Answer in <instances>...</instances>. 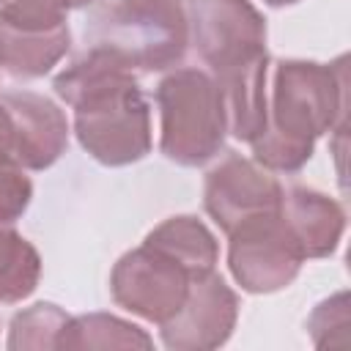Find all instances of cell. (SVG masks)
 Wrapping results in <instances>:
<instances>
[{"label":"cell","instance_id":"obj_1","mask_svg":"<svg viewBox=\"0 0 351 351\" xmlns=\"http://www.w3.org/2000/svg\"><path fill=\"white\" fill-rule=\"evenodd\" d=\"M186 22L195 52L222 93L228 132L250 143L266 115V19L250 0H189Z\"/></svg>","mask_w":351,"mask_h":351},{"label":"cell","instance_id":"obj_2","mask_svg":"<svg viewBox=\"0 0 351 351\" xmlns=\"http://www.w3.org/2000/svg\"><path fill=\"white\" fill-rule=\"evenodd\" d=\"M55 93L74 110L80 145L107 167L140 162L151 151V110L123 63L88 47L52 82Z\"/></svg>","mask_w":351,"mask_h":351},{"label":"cell","instance_id":"obj_3","mask_svg":"<svg viewBox=\"0 0 351 351\" xmlns=\"http://www.w3.org/2000/svg\"><path fill=\"white\" fill-rule=\"evenodd\" d=\"M346 58L335 63L274 60L266 80V115L250 140L266 170L296 173L313 156L315 140L343 123Z\"/></svg>","mask_w":351,"mask_h":351},{"label":"cell","instance_id":"obj_4","mask_svg":"<svg viewBox=\"0 0 351 351\" xmlns=\"http://www.w3.org/2000/svg\"><path fill=\"white\" fill-rule=\"evenodd\" d=\"M85 41L129 71H165L184 58L189 22L176 0H112L90 14Z\"/></svg>","mask_w":351,"mask_h":351},{"label":"cell","instance_id":"obj_5","mask_svg":"<svg viewBox=\"0 0 351 351\" xmlns=\"http://www.w3.org/2000/svg\"><path fill=\"white\" fill-rule=\"evenodd\" d=\"M159 107V148L184 167H197L214 159L228 134L225 101L214 77L203 69H173L156 85Z\"/></svg>","mask_w":351,"mask_h":351},{"label":"cell","instance_id":"obj_6","mask_svg":"<svg viewBox=\"0 0 351 351\" xmlns=\"http://www.w3.org/2000/svg\"><path fill=\"white\" fill-rule=\"evenodd\" d=\"M228 239L230 274L247 293H274L291 285L307 261L280 208L241 222Z\"/></svg>","mask_w":351,"mask_h":351},{"label":"cell","instance_id":"obj_7","mask_svg":"<svg viewBox=\"0 0 351 351\" xmlns=\"http://www.w3.org/2000/svg\"><path fill=\"white\" fill-rule=\"evenodd\" d=\"M192 280L195 274L186 266L143 241L118 258L110 274V291L118 307L162 326L181 310Z\"/></svg>","mask_w":351,"mask_h":351},{"label":"cell","instance_id":"obj_8","mask_svg":"<svg viewBox=\"0 0 351 351\" xmlns=\"http://www.w3.org/2000/svg\"><path fill=\"white\" fill-rule=\"evenodd\" d=\"M282 203L280 181L255 159H244L228 151L208 173L203 184V206L219 230L230 233L241 222L277 211Z\"/></svg>","mask_w":351,"mask_h":351},{"label":"cell","instance_id":"obj_9","mask_svg":"<svg viewBox=\"0 0 351 351\" xmlns=\"http://www.w3.org/2000/svg\"><path fill=\"white\" fill-rule=\"evenodd\" d=\"M239 318V296L217 274H200L192 280L181 310L159 326L162 343L176 351L219 348L233 335Z\"/></svg>","mask_w":351,"mask_h":351},{"label":"cell","instance_id":"obj_10","mask_svg":"<svg viewBox=\"0 0 351 351\" xmlns=\"http://www.w3.org/2000/svg\"><path fill=\"white\" fill-rule=\"evenodd\" d=\"M0 101L14 123V159L25 170H47L69 143L63 110L33 90H0Z\"/></svg>","mask_w":351,"mask_h":351},{"label":"cell","instance_id":"obj_11","mask_svg":"<svg viewBox=\"0 0 351 351\" xmlns=\"http://www.w3.org/2000/svg\"><path fill=\"white\" fill-rule=\"evenodd\" d=\"M280 211L304 258H326L337 250L346 230V211L335 197L310 186H291L282 189Z\"/></svg>","mask_w":351,"mask_h":351},{"label":"cell","instance_id":"obj_12","mask_svg":"<svg viewBox=\"0 0 351 351\" xmlns=\"http://www.w3.org/2000/svg\"><path fill=\"white\" fill-rule=\"evenodd\" d=\"M69 22L52 27L0 22V69L19 80L44 77L69 52Z\"/></svg>","mask_w":351,"mask_h":351},{"label":"cell","instance_id":"obj_13","mask_svg":"<svg viewBox=\"0 0 351 351\" xmlns=\"http://www.w3.org/2000/svg\"><path fill=\"white\" fill-rule=\"evenodd\" d=\"M145 244L167 252L181 266H186L195 277L214 271L217 258H219V247H217L214 233L197 217H186V214L170 217L162 225H156L145 236Z\"/></svg>","mask_w":351,"mask_h":351},{"label":"cell","instance_id":"obj_14","mask_svg":"<svg viewBox=\"0 0 351 351\" xmlns=\"http://www.w3.org/2000/svg\"><path fill=\"white\" fill-rule=\"evenodd\" d=\"M41 280L38 250L14 228L0 219V302L16 304L27 299Z\"/></svg>","mask_w":351,"mask_h":351},{"label":"cell","instance_id":"obj_15","mask_svg":"<svg viewBox=\"0 0 351 351\" xmlns=\"http://www.w3.org/2000/svg\"><path fill=\"white\" fill-rule=\"evenodd\" d=\"M154 340L134 324L110 315L88 313L69 318V326L60 335L58 348H151Z\"/></svg>","mask_w":351,"mask_h":351},{"label":"cell","instance_id":"obj_16","mask_svg":"<svg viewBox=\"0 0 351 351\" xmlns=\"http://www.w3.org/2000/svg\"><path fill=\"white\" fill-rule=\"evenodd\" d=\"M69 313L52 302H38L11 318L8 348H58L60 335L69 326Z\"/></svg>","mask_w":351,"mask_h":351},{"label":"cell","instance_id":"obj_17","mask_svg":"<svg viewBox=\"0 0 351 351\" xmlns=\"http://www.w3.org/2000/svg\"><path fill=\"white\" fill-rule=\"evenodd\" d=\"M307 329L315 346H343L348 337V293L340 291L324 299L313 310Z\"/></svg>","mask_w":351,"mask_h":351},{"label":"cell","instance_id":"obj_18","mask_svg":"<svg viewBox=\"0 0 351 351\" xmlns=\"http://www.w3.org/2000/svg\"><path fill=\"white\" fill-rule=\"evenodd\" d=\"M33 197V184L25 176V167L16 162L0 170V219L3 222H16L25 208L30 206Z\"/></svg>","mask_w":351,"mask_h":351},{"label":"cell","instance_id":"obj_19","mask_svg":"<svg viewBox=\"0 0 351 351\" xmlns=\"http://www.w3.org/2000/svg\"><path fill=\"white\" fill-rule=\"evenodd\" d=\"M14 162H16L14 159V123H11L8 110L0 101V170Z\"/></svg>","mask_w":351,"mask_h":351},{"label":"cell","instance_id":"obj_20","mask_svg":"<svg viewBox=\"0 0 351 351\" xmlns=\"http://www.w3.org/2000/svg\"><path fill=\"white\" fill-rule=\"evenodd\" d=\"M266 5H274V8H282V5H293V3H299V0H263Z\"/></svg>","mask_w":351,"mask_h":351},{"label":"cell","instance_id":"obj_21","mask_svg":"<svg viewBox=\"0 0 351 351\" xmlns=\"http://www.w3.org/2000/svg\"><path fill=\"white\" fill-rule=\"evenodd\" d=\"M90 3H96V0H71L74 8H82V5H90Z\"/></svg>","mask_w":351,"mask_h":351},{"label":"cell","instance_id":"obj_22","mask_svg":"<svg viewBox=\"0 0 351 351\" xmlns=\"http://www.w3.org/2000/svg\"><path fill=\"white\" fill-rule=\"evenodd\" d=\"M176 3H178V0H176Z\"/></svg>","mask_w":351,"mask_h":351}]
</instances>
